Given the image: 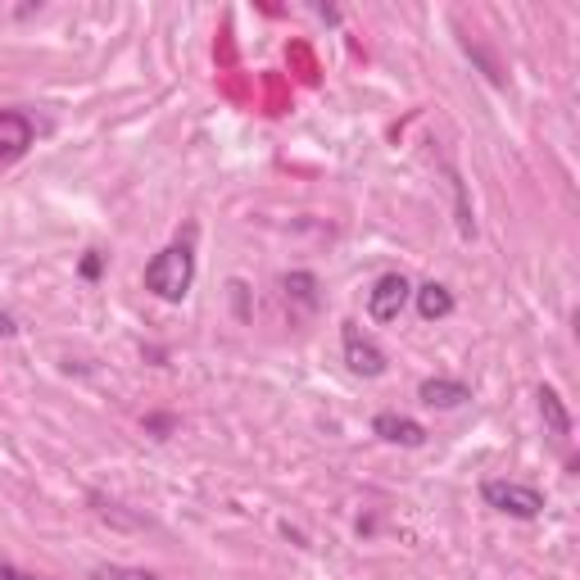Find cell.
<instances>
[{
	"mask_svg": "<svg viewBox=\"0 0 580 580\" xmlns=\"http://www.w3.org/2000/svg\"><path fill=\"white\" fill-rule=\"evenodd\" d=\"M540 413H544V426H548V431H554L558 440L571 436V413L563 409V394H558L554 386H540Z\"/></svg>",
	"mask_w": 580,
	"mask_h": 580,
	"instance_id": "obj_8",
	"label": "cell"
},
{
	"mask_svg": "<svg viewBox=\"0 0 580 580\" xmlns=\"http://www.w3.org/2000/svg\"><path fill=\"white\" fill-rule=\"evenodd\" d=\"M96 580H159V576H155V571H137V567H118V563H109V567L96 571Z\"/></svg>",
	"mask_w": 580,
	"mask_h": 580,
	"instance_id": "obj_10",
	"label": "cell"
},
{
	"mask_svg": "<svg viewBox=\"0 0 580 580\" xmlns=\"http://www.w3.org/2000/svg\"><path fill=\"white\" fill-rule=\"evenodd\" d=\"M191 282H196V255H191L187 246L159 250L155 259H150V268H145V291H155V295L168 299V304L187 299Z\"/></svg>",
	"mask_w": 580,
	"mask_h": 580,
	"instance_id": "obj_1",
	"label": "cell"
},
{
	"mask_svg": "<svg viewBox=\"0 0 580 580\" xmlns=\"http://www.w3.org/2000/svg\"><path fill=\"white\" fill-rule=\"evenodd\" d=\"M10 335H19V322H14V313L0 309V341H10Z\"/></svg>",
	"mask_w": 580,
	"mask_h": 580,
	"instance_id": "obj_12",
	"label": "cell"
},
{
	"mask_svg": "<svg viewBox=\"0 0 580 580\" xmlns=\"http://www.w3.org/2000/svg\"><path fill=\"white\" fill-rule=\"evenodd\" d=\"M417 400H422V404H431V409H458V404H467V400H472V390H467L463 381L431 377V381H422V386H417Z\"/></svg>",
	"mask_w": 580,
	"mask_h": 580,
	"instance_id": "obj_6",
	"label": "cell"
},
{
	"mask_svg": "<svg viewBox=\"0 0 580 580\" xmlns=\"http://www.w3.org/2000/svg\"><path fill=\"white\" fill-rule=\"evenodd\" d=\"M345 363H350L354 377H381L386 372V354L354 322H345Z\"/></svg>",
	"mask_w": 580,
	"mask_h": 580,
	"instance_id": "obj_5",
	"label": "cell"
},
{
	"mask_svg": "<svg viewBox=\"0 0 580 580\" xmlns=\"http://www.w3.org/2000/svg\"><path fill=\"white\" fill-rule=\"evenodd\" d=\"M417 313H422L426 322H440V318H449V313H453V295H449L445 286H436V282L417 286Z\"/></svg>",
	"mask_w": 580,
	"mask_h": 580,
	"instance_id": "obj_9",
	"label": "cell"
},
{
	"mask_svg": "<svg viewBox=\"0 0 580 580\" xmlns=\"http://www.w3.org/2000/svg\"><path fill=\"white\" fill-rule=\"evenodd\" d=\"M481 499L490 504L495 512L522 517V522H531V517L544 512V495L531 490V485H517V481H485V485H481Z\"/></svg>",
	"mask_w": 580,
	"mask_h": 580,
	"instance_id": "obj_2",
	"label": "cell"
},
{
	"mask_svg": "<svg viewBox=\"0 0 580 580\" xmlns=\"http://www.w3.org/2000/svg\"><path fill=\"white\" fill-rule=\"evenodd\" d=\"M0 580H46V576H33V571H19L14 563L0 558Z\"/></svg>",
	"mask_w": 580,
	"mask_h": 580,
	"instance_id": "obj_11",
	"label": "cell"
},
{
	"mask_svg": "<svg viewBox=\"0 0 580 580\" xmlns=\"http://www.w3.org/2000/svg\"><path fill=\"white\" fill-rule=\"evenodd\" d=\"M409 295H413L409 277H400V272H386V277L372 286V295H368V313H372L377 322H394V318L404 313Z\"/></svg>",
	"mask_w": 580,
	"mask_h": 580,
	"instance_id": "obj_3",
	"label": "cell"
},
{
	"mask_svg": "<svg viewBox=\"0 0 580 580\" xmlns=\"http://www.w3.org/2000/svg\"><path fill=\"white\" fill-rule=\"evenodd\" d=\"M33 123H27V114L19 109H0V168H10L14 159L27 155V145H33Z\"/></svg>",
	"mask_w": 580,
	"mask_h": 580,
	"instance_id": "obj_4",
	"label": "cell"
},
{
	"mask_svg": "<svg viewBox=\"0 0 580 580\" xmlns=\"http://www.w3.org/2000/svg\"><path fill=\"white\" fill-rule=\"evenodd\" d=\"M372 431L381 436V440H390V445H404V449H417V445H426V431L413 422V417H400V413H381L377 422H372Z\"/></svg>",
	"mask_w": 580,
	"mask_h": 580,
	"instance_id": "obj_7",
	"label": "cell"
}]
</instances>
